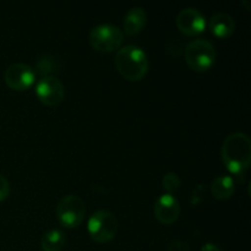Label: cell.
<instances>
[{"instance_id": "cell-1", "label": "cell", "mask_w": 251, "mask_h": 251, "mask_svg": "<svg viewBox=\"0 0 251 251\" xmlns=\"http://www.w3.org/2000/svg\"><path fill=\"white\" fill-rule=\"evenodd\" d=\"M221 157L226 168L237 178L244 176L251 162V141L244 132H233L223 141Z\"/></svg>"}, {"instance_id": "cell-2", "label": "cell", "mask_w": 251, "mask_h": 251, "mask_svg": "<svg viewBox=\"0 0 251 251\" xmlns=\"http://www.w3.org/2000/svg\"><path fill=\"white\" fill-rule=\"evenodd\" d=\"M118 73L127 81H140L149 71V58L145 50L134 44H127L117 50L114 59Z\"/></svg>"}, {"instance_id": "cell-3", "label": "cell", "mask_w": 251, "mask_h": 251, "mask_svg": "<svg viewBox=\"0 0 251 251\" xmlns=\"http://www.w3.org/2000/svg\"><path fill=\"white\" fill-rule=\"evenodd\" d=\"M184 56L189 68L198 73L210 70L216 61V49L206 39H194L184 50Z\"/></svg>"}, {"instance_id": "cell-4", "label": "cell", "mask_w": 251, "mask_h": 251, "mask_svg": "<svg viewBox=\"0 0 251 251\" xmlns=\"http://www.w3.org/2000/svg\"><path fill=\"white\" fill-rule=\"evenodd\" d=\"M87 228L88 234L93 242L105 244L117 235L118 221L110 211L98 210L88 220Z\"/></svg>"}, {"instance_id": "cell-5", "label": "cell", "mask_w": 251, "mask_h": 251, "mask_svg": "<svg viewBox=\"0 0 251 251\" xmlns=\"http://www.w3.org/2000/svg\"><path fill=\"white\" fill-rule=\"evenodd\" d=\"M124 34L118 26L102 24L93 27L90 32V44L100 53H112L118 50L123 43Z\"/></svg>"}, {"instance_id": "cell-6", "label": "cell", "mask_w": 251, "mask_h": 251, "mask_svg": "<svg viewBox=\"0 0 251 251\" xmlns=\"http://www.w3.org/2000/svg\"><path fill=\"white\" fill-rule=\"evenodd\" d=\"M56 217L66 228H76L83 222L86 216V206L82 199L77 195H66L56 206Z\"/></svg>"}, {"instance_id": "cell-7", "label": "cell", "mask_w": 251, "mask_h": 251, "mask_svg": "<svg viewBox=\"0 0 251 251\" xmlns=\"http://www.w3.org/2000/svg\"><path fill=\"white\" fill-rule=\"evenodd\" d=\"M36 95L47 107H56L65 97V88L55 76H44L37 82Z\"/></svg>"}, {"instance_id": "cell-8", "label": "cell", "mask_w": 251, "mask_h": 251, "mask_svg": "<svg viewBox=\"0 0 251 251\" xmlns=\"http://www.w3.org/2000/svg\"><path fill=\"white\" fill-rule=\"evenodd\" d=\"M36 80L34 70L24 63L11 64L4 73V81L14 91H25L31 87Z\"/></svg>"}, {"instance_id": "cell-9", "label": "cell", "mask_w": 251, "mask_h": 251, "mask_svg": "<svg viewBox=\"0 0 251 251\" xmlns=\"http://www.w3.org/2000/svg\"><path fill=\"white\" fill-rule=\"evenodd\" d=\"M176 27L185 36H199L206 28L205 16L195 7H185L176 16Z\"/></svg>"}, {"instance_id": "cell-10", "label": "cell", "mask_w": 251, "mask_h": 251, "mask_svg": "<svg viewBox=\"0 0 251 251\" xmlns=\"http://www.w3.org/2000/svg\"><path fill=\"white\" fill-rule=\"evenodd\" d=\"M153 213L156 220L164 226L176 222L180 215L179 201L171 194H164L157 199L153 206Z\"/></svg>"}, {"instance_id": "cell-11", "label": "cell", "mask_w": 251, "mask_h": 251, "mask_svg": "<svg viewBox=\"0 0 251 251\" xmlns=\"http://www.w3.org/2000/svg\"><path fill=\"white\" fill-rule=\"evenodd\" d=\"M208 27L213 36L218 38H228L235 31V22L230 15L226 12H217L208 21Z\"/></svg>"}, {"instance_id": "cell-12", "label": "cell", "mask_w": 251, "mask_h": 251, "mask_svg": "<svg viewBox=\"0 0 251 251\" xmlns=\"http://www.w3.org/2000/svg\"><path fill=\"white\" fill-rule=\"evenodd\" d=\"M146 24V12L142 7L135 6L131 7L129 11L125 14L124 22V33L126 36H135V34L140 33L142 28Z\"/></svg>"}, {"instance_id": "cell-13", "label": "cell", "mask_w": 251, "mask_h": 251, "mask_svg": "<svg viewBox=\"0 0 251 251\" xmlns=\"http://www.w3.org/2000/svg\"><path fill=\"white\" fill-rule=\"evenodd\" d=\"M211 193L217 200H227L234 194V179L229 176H220L211 183Z\"/></svg>"}, {"instance_id": "cell-14", "label": "cell", "mask_w": 251, "mask_h": 251, "mask_svg": "<svg viewBox=\"0 0 251 251\" xmlns=\"http://www.w3.org/2000/svg\"><path fill=\"white\" fill-rule=\"evenodd\" d=\"M66 242L65 234L59 229H51L44 233L41 240L43 251H60Z\"/></svg>"}, {"instance_id": "cell-15", "label": "cell", "mask_w": 251, "mask_h": 251, "mask_svg": "<svg viewBox=\"0 0 251 251\" xmlns=\"http://www.w3.org/2000/svg\"><path fill=\"white\" fill-rule=\"evenodd\" d=\"M59 68H60V64H59L58 59L51 55H44L39 58L36 63L34 74H39L44 77V76H49V74L58 70Z\"/></svg>"}, {"instance_id": "cell-16", "label": "cell", "mask_w": 251, "mask_h": 251, "mask_svg": "<svg viewBox=\"0 0 251 251\" xmlns=\"http://www.w3.org/2000/svg\"><path fill=\"white\" fill-rule=\"evenodd\" d=\"M180 183L181 181L178 174L171 172V173H167L163 176V179H162V188L167 191V194H171L172 195V193L178 190Z\"/></svg>"}, {"instance_id": "cell-17", "label": "cell", "mask_w": 251, "mask_h": 251, "mask_svg": "<svg viewBox=\"0 0 251 251\" xmlns=\"http://www.w3.org/2000/svg\"><path fill=\"white\" fill-rule=\"evenodd\" d=\"M10 195V184L4 176L0 174V202L6 200Z\"/></svg>"}, {"instance_id": "cell-18", "label": "cell", "mask_w": 251, "mask_h": 251, "mask_svg": "<svg viewBox=\"0 0 251 251\" xmlns=\"http://www.w3.org/2000/svg\"><path fill=\"white\" fill-rule=\"evenodd\" d=\"M168 251H190L189 244L186 242H181V240H173L169 243Z\"/></svg>"}, {"instance_id": "cell-19", "label": "cell", "mask_w": 251, "mask_h": 251, "mask_svg": "<svg viewBox=\"0 0 251 251\" xmlns=\"http://www.w3.org/2000/svg\"><path fill=\"white\" fill-rule=\"evenodd\" d=\"M200 251H222L218 245L213 244V243H206L202 248H201Z\"/></svg>"}]
</instances>
